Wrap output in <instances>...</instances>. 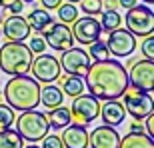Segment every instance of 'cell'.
I'll use <instances>...</instances> for the list:
<instances>
[{
  "mask_svg": "<svg viewBox=\"0 0 154 148\" xmlns=\"http://www.w3.org/2000/svg\"><path fill=\"white\" fill-rule=\"evenodd\" d=\"M84 76V88L98 100H118L128 88V72L114 58L96 60Z\"/></svg>",
  "mask_w": 154,
  "mask_h": 148,
  "instance_id": "obj_1",
  "label": "cell"
},
{
  "mask_svg": "<svg viewBox=\"0 0 154 148\" xmlns=\"http://www.w3.org/2000/svg\"><path fill=\"white\" fill-rule=\"evenodd\" d=\"M2 96L14 110H32L40 104V82L26 74H16L6 82Z\"/></svg>",
  "mask_w": 154,
  "mask_h": 148,
  "instance_id": "obj_2",
  "label": "cell"
},
{
  "mask_svg": "<svg viewBox=\"0 0 154 148\" xmlns=\"http://www.w3.org/2000/svg\"><path fill=\"white\" fill-rule=\"evenodd\" d=\"M32 64V52L22 40H8L0 48V70L8 76L26 74Z\"/></svg>",
  "mask_w": 154,
  "mask_h": 148,
  "instance_id": "obj_3",
  "label": "cell"
},
{
  "mask_svg": "<svg viewBox=\"0 0 154 148\" xmlns=\"http://www.w3.org/2000/svg\"><path fill=\"white\" fill-rule=\"evenodd\" d=\"M14 122H16V132L26 142H40L50 130L46 114L38 112L36 108L22 110V114L18 118H14Z\"/></svg>",
  "mask_w": 154,
  "mask_h": 148,
  "instance_id": "obj_4",
  "label": "cell"
},
{
  "mask_svg": "<svg viewBox=\"0 0 154 148\" xmlns=\"http://www.w3.org/2000/svg\"><path fill=\"white\" fill-rule=\"evenodd\" d=\"M126 30H130L134 36H148L154 32V12L150 4H136L126 10L124 16Z\"/></svg>",
  "mask_w": 154,
  "mask_h": 148,
  "instance_id": "obj_5",
  "label": "cell"
},
{
  "mask_svg": "<svg viewBox=\"0 0 154 148\" xmlns=\"http://www.w3.org/2000/svg\"><path fill=\"white\" fill-rule=\"evenodd\" d=\"M124 110L130 114L134 120H144L148 114L154 112V100L150 96V92H144L140 88L128 84V88L124 90Z\"/></svg>",
  "mask_w": 154,
  "mask_h": 148,
  "instance_id": "obj_6",
  "label": "cell"
},
{
  "mask_svg": "<svg viewBox=\"0 0 154 148\" xmlns=\"http://www.w3.org/2000/svg\"><path fill=\"white\" fill-rule=\"evenodd\" d=\"M100 114V100L92 94H78L74 96V102L70 106V116L74 124H90L92 120L98 118Z\"/></svg>",
  "mask_w": 154,
  "mask_h": 148,
  "instance_id": "obj_7",
  "label": "cell"
},
{
  "mask_svg": "<svg viewBox=\"0 0 154 148\" xmlns=\"http://www.w3.org/2000/svg\"><path fill=\"white\" fill-rule=\"evenodd\" d=\"M106 48L110 54H114L116 58L130 56L136 50V36L126 28H114L112 32H108V40H106Z\"/></svg>",
  "mask_w": 154,
  "mask_h": 148,
  "instance_id": "obj_8",
  "label": "cell"
},
{
  "mask_svg": "<svg viewBox=\"0 0 154 148\" xmlns=\"http://www.w3.org/2000/svg\"><path fill=\"white\" fill-rule=\"evenodd\" d=\"M32 70V78L38 80L40 84H50L60 76V62L50 54H38V58H32L30 64Z\"/></svg>",
  "mask_w": 154,
  "mask_h": 148,
  "instance_id": "obj_9",
  "label": "cell"
},
{
  "mask_svg": "<svg viewBox=\"0 0 154 148\" xmlns=\"http://www.w3.org/2000/svg\"><path fill=\"white\" fill-rule=\"evenodd\" d=\"M58 62H60V70H64L66 74L84 76L88 66H90V56H88V52H84L82 48L70 46V48L62 50V56H60Z\"/></svg>",
  "mask_w": 154,
  "mask_h": 148,
  "instance_id": "obj_10",
  "label": "cell"
},
{
  "mask_svg": "<svg viewBox=\"0 0 154 148\" xmlns=\"http://www.w3.org/2000/svg\"><path fill=\"white\" fill-rule=\"evenodd\" d=\"M128 84L134 88H140L144 92H152L154 88V60H136L130 66L128 74Z\"/></svg>",
  "mask_w": 154,
  "mask_h": 148,
  "instance_id": "obj_11",
  "label": "cell"
},
{
  "mask_svg": "<svg viewBox=\"0 0 154 148\" xmlns=\"http://www.w3.org/2000/svg\"><path fill=\"white\" fill-rule=\"evenodd\" d=\"M42 36L46 40V46H50L52 50L62 52L70 46H74V36L72 30L68 28V24L64 22H52L46 30H42Z\"/></svg>",
  "mask_w": 154,
  "mask_h": 148,
  "instance_id": "obj_12",
  "label": "cell"
},
{
  "mask_svg": "<svg viewBox=\"0 0 154 148\" xmlns=\"http://www.w3.org/2000/svg\"><path fill=\"white\" fill-rule=\"evenodd\" d=\"M72 24H74V28H70L72 30V36L80 44H90V42L98 40L100 34H102V26H100V22L94 16L76 18Z\"/></svg>",
  "mask_w": 154,
  "mask_h": 148,
  "instance_id": "obj_13",
  "label": "cell"
},
{
  "mask_svg": "<svg viewBox=\"0 0 154 148\" xmlns=\"http://www.w3.org/2000/svg\"><path fill=\"white\" fill-rule=\"evenodd\" d=\"M120 134L114 126H96L88 134V146L90 148H118Z\"/></svg>",
  "mask_w": 154,
  "mask_h": 148,
  "instance_id": "obj_14",
  "label": "cell"
},
{
  "mask_svg": "<svg viewBox=\"0 0 154 148\" xmlns=\"http://www.w3.org/2000/svg\"><path fill=\"white\" fill-rule=\"evenodd\" d=\"M2 34L6 40H26L30 36V26L26 18H22L20 14H12V16L4 18Z\"/></svg>",
  "mask_w": 154,
  "mask_h": 148,
  "instance_id": "obj_15",
  "label": "cell"
},
{
  "mask_svg": "<svg viewBox=\"0 0 154 148\" xmlns=\"http://www.w3.org/2000/svg\"><path fill=\"white\" fill-rule=\"evenodd\" d=\"M62 146L64 148H88V132L84 124H68L64 126L62 136Z\"/></svg>",
  "mask_w": 154,
  "mask_h": 148,
  "instance_id": "obj_16",
  "label": "cell"
},
{
  "mask_svg": "<svg viewBox=\"0 0 154 148\" xmlns=\"http://www.w3.org/2000/svg\"><path fill=\"white\" fill-rule=\"evenodd\" d=\"M100 118L106 126H118L124 122L126 110L118 100H104V104H100Z\"/></svg>",
  "mask_w": 154,
  "mask_h": 148,
  "instance_id": "obj_17",
  "label": "cell"
},
{
  "mask_svg": "<svg viewBox=\"0 0 154 148\" xmlns=\"http://www.w3.org/2000/svg\"><path fill=\"white\" fill-rule=\"evenodd\" d=\"M118 148H154V138L146 132H128L124 138H120Z\"/></svg>",
  "mask_w": 154,
  "mask_h": 148,
  "instance_id": "obj_18",
  "label": "cell"
},
{
  "mask_svg": "<svg viewBox=\"0 0 154 148\" xmlns=\"http://www.w3.org/2000/svg\"><path fill=\"white\" fill-rule=\"evenodd\" d=\"M46 120H48V126L50 128H64V126H68L72 122V116H70V108L66 106H54V108H48V114H46Z\"/></svg>",
  "mask_w": 154,
  "mask_h": 148,
  "instance_id": "obj_19",
  "label": "cell"
},
{
  "mask_svg": "<svg viewBox=\"0 0 154 148\" xmlns=\"http://www.w3.org/2000/svg\"><path fill=\"white\" fill-rule=\"evenodd\" d=\"M26 22H28L30 30L42 32V30H46L52 22H54V18H52V14L48 10H44V8H34V10L28 14Z\"/></svg>",
  "mask_w": 154,
  "mask_h": 148,
  "instance_id": "obj_20",
  "label": "cell"
},
{
  "mask_svg": "<svg viewBox=\"0 0 154 148\" xmlns=\"http://www.w3.org/2000/svg\"><path fill=\"white\" fill-rule=\"evenodd\" d=\"M64 100V94L62 90L58 88V86H54L50 82V84H44V88H40V102L44 104L46 108H54V106H60Z\"/></svg>",
  "mask_w": 154,
  "mask_h": 148,
  "instance_id": "obj_21",
  "label": "cell"
},
{
  "mask_svg": "<svg viewBox=\"0 0 154 148\" xmlns=\"http://www.w3.org/2000/svg\"><path fill=\"white\" fill-rule=\"evenodd\" d=\"M56 80H60V90L70 98H74V96H78V94L84 92V80H82V76L68 74V76H64V78L58 76Z\"/></svg>",
  "mask_w": 154,
  "mask_h": 148,
  "instance_id": "obj_22",
  "label": "cell"
},
{
  "mask_svg": "<svg viewBox=\"0 0 154 148\" xmlns=\"http://www.w3.org/2000/svg\"><path fill=\"white\" fill-rule=\"evenodd\" d=\"M22 146L24 140L16 130H12V128L0 130V148H22Z\"/></svg>",
  "mask_w": 154,
  "mask_h": 148,
  "instance_id": "obj_23",
  "label": "cell"
},
{
  "mask_svg": "<svg viewBox=\"0 0 154 148\" xmlns=\"http://www.w3.org/2000/svg\"><path fill=\"white\" fill-rule=\"evenodd\" d=\"M122 24V18L116 10H104L102 18H100V26H102V32H112L114 28H118Z\"/></svg>",
  "mask_w": 154,
  "mask_h": 148,
  "instance_id": "obj_24",
  "label": "cell"
},
{
  "mask_svg": "<svg viewBox=\"0 0 154 148\" xmlns=\"http://www.w3.org/2000/svg\"><path fill=\"white\" fill-rule=\"evenodd\" d=\"M58 10V18H60V22H64V24H72L78 18V8H76L72 2H66V4H60L56 8Z\"/></svg>",
  "mask_w": 154,
  "mask_h": 148,
  "instance_id": "obj_25",
  "label": "cell"
},
{
  "mask_svg": "<svg viewBox=\"0 0 154 148\" xmlns=\"http://www.w3.org/2000/svg\"><path fill=\"white\" fill-rule=\"evenodd\" d=\"M88 46H90V50H88V56L94 58V62H96V60H106V58L110 56L108 48H106V42H102L100 38L94 40V42H90Z\"/></svg>",
  "mask_w": 154,
  "mask_h": 148,
  "instance_id": "obj_26",
  "label": "cell"
},
{
  "mask_svg": "<svg viewBox=\"0 0 154 148\" xmlns=\"http://www.w3.org/2000/svg\"><path fill=\"white\" fill-rule=\"evenodd\" d=\"M14 118H16L14 108H10L8 104H0V130L10 128V126L14 124Z\"/></svg>",
  "mask_w": 154,
  "mask_h": 148,
  "instance_id": "obj_27",
  "label": "cell"
},
{
  "mask_svg": "<svg viewBox=\"0 0 154 148\" xmlns=\"http://www.w3.org/2000/svg\"><path fill=\"white\" fill-rule=\"evenodd\" d=\"M80 4H82V12L88 16L102 12V0H80Z\"/></svg>",
  "mask_w": 154,
  "mask_h": 148,
  "instance_id": "obj_28",
  "label": "cell"
},
{
  "mask_svg": "<svg viewBox=\"0 0 154 148\" xmlns=\"http://www.w3.org/2000/svg\"><path fill=\"white\" fill-rule=\"evenodd\" d=\"M28 48H30V52L32 54H42V52L48 48L46 46V40H44V36H40V34H36V36H32L30 38V44H28Z\"/></svg>",
  "mask_w": 154,
  "mask_h": 148,
  "instance_id": "obj_29",
  "label": "cell"
},
{
  "mask_svg": "<svg viewBox=\"0 0 154 148\" xmlns=\"http://www.w3.org/2000/svg\"><path fill=\"white\" fill-rule=\"evenodd\" d=\"M140 50H142V54H144L146 58H148V60H154V36H152V34L144 36Z\"/></svg>",
  "mask_w": 154,
  "mask_h": 148,
  "instance_id": "obj_30",
  "label": "cell"
},
{
  "mask_svg": "<svg viewBox=\"0 0 154 148\" xmlns=\"http://www.w3.org/2000/svg\"><path fill=\"white\" fill-rule=\"evenodd\" d=\"M42 140H44V142H42V148H64L60 136H48V134H46Z\"/></svg>",
  "mask_w": 154,
  "mask_h": 148,
  "instance_id": "obj_31",
  "label": "cell"
},
{
  "mask_svg": "<svg viewBox=\"0 0 154 148\" xmlns=\"http://www.w3.org/2000/svg\"><path fill=\"white\" fill-rule=\"evenodd\" d=\"M146 128H144V132H146V134H148V136H152L154 138V114H148V116H146Z\"/></svg>",
  "mask_w": 154,
  "mask_h": 148,
  "instance_id": "obj_32",
  "label": "cell"
},
{
  "mask_svg": "<svg viewBox=\"0 0 154 148\" xmlns=\"http://www.w3.org/2000/svg\"><path fill=\"white\" fill-rule=\"evenodd\" d=\"M22 8H24V2H22V0H14V2H12L6 10L10 12V14H20V12H22Z\"/></svg>",
  "mask_w": 154,
  "mask_h": 148,
  "instance_id": "obj_33",
  "label": "cell"
},
{
  "mask_svg": "<svg viewBox=\"0 0 154 148\" xmlns=\"http://www.w3.org/2000/svg\"><path fill=\"white\" fill-rule=\"evenodd\" d=\"M42 6H44V10H56L58 6L62 4V0H40Z\"/></svg>",
  "mask_w": 154,
  "mask_h": 148,
  "instance_id": "obj_34",
  "label": "cell"
},
{
  "mask_svg": "<svg viewBox=\"0 0 154 148\" xmlns=\"http://www.w3.org/2000/svg\"><path fill=\"white\" fill-rule=\"evenodd\" d=\"M136 4H138V0H118V6H122L124 10H128V8H132Z\"/></svg>",
  "mask_w": 154,
  "mask_h": 148,
  "instance_id": "obj_35",
  "label": "cell"
},
{
  "mask_svg": "<svg viewBox=\"0 0 154 148\" xmlns=\"http://www.w3.org/2000/svg\"><path fill=\"white\" fill-rule=\"evenodd\" d=\"M102 8L104 10H116V8H118V0H106L102 4Z\"/></svg>",
  "mask_w": 154,
  "mask_h": 148,
  "instance_id": "obj_36",
  "label": "cell"
},
{
  "mask_svg": "<svg viewBox=\"0 0 154 148\" xmlns=\"http://www.w3.org/2000/svg\"><path fill=\"white\" fill-rule=\"evenodd\" d=\"M130 130L132 132H144V126L140 124V120H134V122L130 124Z\"/></svg>",
  "mask_w": 154,
  "mask_h": 148,
  "instance_id": "obj_37",
  "label": "cell"
},
{
  "mask_svg": "<svg viewBox=\"0 0 154 148\" xmlns=\"http://www.w3.org/2000/svg\"><path fill=\"white\" fill-rule=\"evenodd\" d=\"M12 2H14V0H0V8H8Z\"/></svg>",
  "mask_w": 154,
  "mask_h": 148,
  "instance_id": "obj_38",
  "label": "cell"
},
{
  "mask_svg": "<svg viewBox=\"0 0 154 148\" xmlns=\"http://www.w3.org/2000/svg\"><path fill=\"white\" fill-rule=\"evenodd\" d=\"M4 14H0V34H2V26H4Z\"/></svg>",
  "mask_w": 154,
  "mask_h": 148,
  "instance_id": "obj_39",
  "label": "cell"
},
{
  "mask_svg": "<svg viewBox=\"0 0 154 148\" xmlns=\"http://www.w3.org/2000/svg\"><path fill=\"white\" fill-rule=\"evenodd\" d=\"M144 4H154V0H142Z\"/></svg>",
  "mask_w": 154,
  "mask_h": 148,
  "instance_id": "obj_40",
  "label": "cell"
},
{
  "mask_svg": "<svg viewBox=\"0 0 154 148\" xmlns=\"http://www.w3.org/2000/svg\"><path fill=\"white\" fill-rule=\"evenodd\" d=\"M22 148H38L36 144H30V146H22Z\"/></svg>",
  "mask_w": 154,
  "mask_h": 148,
  "instance_id": "obj_41",
  "label": "cell"
},
{
  "mask_svg": "<svg viewBox=\"0 0 154 148\" xmlns=\"http://www.w3.org/2000/svg\"><path fill=\"white\" fill-rule=\"evenodd\" d=\"M66 2H72V4H76V2H80V0H66Z\"/></svg>",
  "mask_w": 154,
  "mask_h": 148,
  "instance_id": "obj_42",
  "label": "cell"
},
{
  "mask_svg": "<svg viewBox=\"0 0 154 148\" xmlns=\"http://www.w3.org/2000/svg\"><path fill=\"white\" fill-rule=\"evenodd\" d=\"M0 102H2V90H0Z\"/></svg>",
  "mask_w": 154,
  "mask_h": 148,
  "instance_id": "obj_43",
  "label": "cell"
},
{
  "mask_svg": "<svg viewBox=\"0 0 154 148\" xmlns=\"http://www.w3.org/2000/svg\"><path fill=\"white\" fill-rule=\"evenodd\" d=\"M22 2H34V0H22Z\"/></svg>",
  "mask_w": 154,
  "mask_h": 148,
  "instance_id": "obj_44",
  "label": "cell"
}]
</instances>
